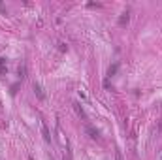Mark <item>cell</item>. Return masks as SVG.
Segmentation results:
<instances>
[{"instance_id":"1","label":"cell","mask_w":162,"mask_h":160,"mask_svg":"<svg viewBox=\"0 0 162 160\" xmlns=\"http://www.w3.org/2000/svg\"><path fill=\"white\" fill-rule=\"evenodd\" d=\"M42 132H44V139L47 143L51 141V136H49V130H47V126H45V123H42Z\"/></svg>"},{"instance_id":"2","label":"cell","mask_w":162,"mask_h":160,"mask_svg":"<svg viewBox=\"0 0 162 160\" xmlns=\"http://www.w3.org/2000/svg\"><path fill=\"white\" fill-rule=\"evenodd\" d=\"M34 91L38 92V96H40V98H45V94H44V91H42V87H40V85H36V83H34Z\"/></svg>"},{"instance_id":"3","label":"cell","mask_w":162,"mask_h":160,"mask_svg":"<svg viewBox=\"0 0 162 160\" xmlns=\"http://www.w3.org/2000/svg\"><path fill=\"white\" fill-rule=\"evenodd\" d=\"M117 68H119V64H113L111 68H109V72H108V77H111V75H115V72H117Z\"/></svg>"},{"instance_id":"4","label":"cell","mask_w":162,"mask_h":160,"mask_svg":"<svg viewBox=\"0 0 162 160\" xmlns=\"http://www.w3.org/2000/svg\"><path fill=\"white\" fill-rule=\"evenodd\" d=\"M74 107H76V111H77V115H79V117H85V113H83V109L79 107V104H77V102L74 104Z\"/></svg>"},{"instance_id":"5","label":"cell","mask_w":162,"mask_h":160,"mask_svg":"<svg viewBox=\"0 0 162 160\" xmlns=\"http://www.w3.org/2000/svg\"><path fill=\"white\" fill-rule=\"evenodd\" d=\"M121 25H126L128 23V13H123V17H121V21H119Z\"/></svg>"},{"instance_id":"6","label":"cell","mask_w":162,"mask_h":160,"mask_svg":"<svg viewBox=\"0 0 162 160\" xmlns=\"http://www.w3.org/2000/svg\"><path fill=\"white\" fill-rule=\"evenodd\" d=\"M4 70H6V60H4V59H0V73L4 72Z\"/></svg>"}]
</instances>
